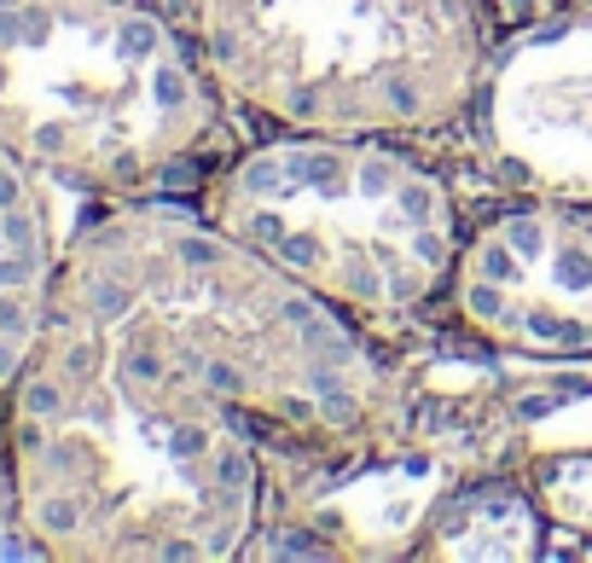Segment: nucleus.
I'll use <instances>...</instances> for the list:
<instances>
[{
  "mask_svg": "<svg viewBox=\"0 0 592 563\" xmlns=\"http://www.w3.org/2000/svg\"><path fill=\"white\" fill-rule=\"evenodd\" d=\"M64 326L134 384L204 396L297 441H361L389 418L383 372L331 302L204 221L99 227Z\"/></svg>",
  "mask_w": 592,
  "mask_h": 563,
  "instance_id": "nucleus-1",
  "label": "nucleus"
},
{
  "mask_svg": "<svg viewBox=\"0 0 592 563\" xmlns=\"http://www.w3.org/2000/svg\"><path fill=\"white\" fill-rule=\"evenodd\" d=\"M59 413L24 418L29 500L76 505L71 552L99 558H232L256 528L262 459L250 418L168 384L123 378L93 337L64 331Z\"/></svg>",
  "mask_w": 592,
  "mask_h": 563,
  "instance_id": "nucleus-2",
  "label": "nucleus"
},
{
  "mask_svg": "<svg viewBox=\"0 0 592 563\" xmlns=\"http://www.w3.org/2000/svg\"><path fill=\"white\" fill-rule=\"evenodd\" d=\"M204 53L291 134H425L482 76L470 0H204Z\"/></svg>",
  "mask_w": 592,
  "mask_h": 563,
  "instance_id": "nucleus-3",
  "label": "nucleus"
},
{
  "mask_svg": "<svg viewBox=\"0 0 592 563\" xmlns=\"http://www.w3.org/2000/svg\"><path fill=\"white\" fill-rule=\"evenodd\" d=\"M210 215L302 291L366 320L425 309L459 255L448 186L361 134H291L250 151L222 175Z\"/></svg>",
  "mask_w": 592,
  "mask_h": 563,
  "instance_id": "nucleus-4",
  "label": "nucleus"
},
{
  "mask_svg": "<svg viewBox=\"0 0 592 563\" xmlns=\"http://www.w3.org/2000/svg\"><path fill=\"white\" fill-rule=\"evenodd\" d=\"M0 47H29L53 71V105L24 116V140L64 180H146L198 146L210 93L186 47L151 12L53 0L0 12Z\"/></svg>",
  "mask_w": 592,
  "mask_h": 563,
  "instance_id": "nucleus-5",
  "label": "nucleus"
},
{
  "mask_svg": "<svg viewBox=\"0 0 592 563\" xmlns=\"http://www.w3.org/2000/svg\"><path fill=\"white\" fill-rule=\"evenodd\" d=\"M448 297L482 343L581 361L592 354V221L552 203L494 215L453 255Z\"/></svg>",
  "mask_w": 592,
  "mask_h": 563,
  "instance_id": "nucleus-6",
  "label": "nucleus"
},
{
  "mask_svg": "<svg viewBox=\"0 0 592 563\" xmlns=\"http://www.w3.org/2000/svg\"><path fill=\"white\" fill-rule=\"evenodd\" d=\"M494 146L552 192H592V18L522 41L494 76Z\"/></svg>",
  "mask_w": 592,
  "mask_h": 563,
  "instance_id": "nucleus-7",
  "label": "nucleus"
},
{
  "mask_svg": "<svg viewBox=\"0 0 592 563\" xmlns=\"http://www.w3.org/2000/svg\"><path fill=\"white\" fill-rule=\"evenodd\" d=\"M425 552H436V558H529L534 511L505 488H477L448 505V517L430 528Z\"/></svg>",
  "mask_w": 592,
  "mask_h": 563,
  "instance_id": "nucleus-8",
  "label": "nucleus"
},
{
  "mask_svg": "<svg viewBox=\"0 0 592 563\" xmlns=\"http://www.w3.org/2000/svg\"><path fill=\"white\" fill-rule=\"evenodd\" d=\"M534 493L564 528H592V453H552L534 471Z\"/></svg>",
  "mask_w": 592,
  "mask_h": 563,
  "instance_id": "nucleus-9",
  "label": "nucleus"
}]
</instances>
